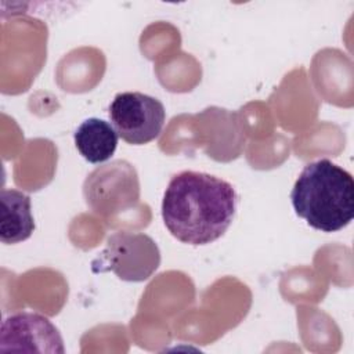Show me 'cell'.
I'll return each instance as SVG.
<instances>
[{
    "label": "cell",
    "mask_w": 354,
    "mask_h": 354,
    "mask_svg": "<svg viewBox=\"0 0 354 354\" xmlns=\"http://www.w3.org/2000/svg\"><path fill=\"white\" fill-rule=\"evenodd\" d=\"M234 187L216 176L185 170L174 174L162 201V218L169 232L183 243L199 246L217 241L232 223L236 210Z\"/></svg>",
    "instance_id": "cell-1"
},
{
    "label": "cell",
    "mask_w": 354,
    "mask_h": 354,
    "mask_svg": "<svg viewBox=\"0 0 354 354\" xmlns=\"http://www.w3.org/2000/svg\"><path fill=\"white\" fill-rule=\"evenodd\" d=\"M290 199L296 214L322 232H335L354 217L353 176L329 159L307 163L299 174Z\"/></svg>",
    "instance_id": "cell-2"
},
{
    "label": "cell",
    "mask_w": 354,
    "mask_h": 354,
    "mask_svg": "<svg viewBox=\"0 0 354 354\" xmlns=\"http://www.w3.org/2000/svg\"><path fill=\"white\" fill-rule=\"evenodd\" d=\"M160 264V250L147 234L119 231L106 239L105 249L93 260L94 272H113L127 282L148 279Z\"/></svg>",
    "instance_id": "cell-3"
},
{
    "label": "cell",
    "mask_w": 354,
    "mask_h": 354,
    "mask_svg": "<svg viewBox=\"0 0 354 354\" xmlns=\"http://www.w3.org/2000/svg\"><path fill=\"white\" fill-rule=\"evenodd\" d=\"M87 206L100 216H112L133 207L140 198L136 169L126 160H113L93 170L84 184Z\"/></svg>",
    "instance_id": "cell-4"
},
{
    "label": "cell",
    "mask_w": 354,
    "mask_h": 354,
    "mask_svg": "<svg viewBox=\"0 0 354 354\" xmlns=\"http://www.w3.org/2000/svg\"><path fill=\"white\" fill-rule=\"evenodd\" d=\"M108 111L118 136L131 145H144L158 138L166 120L163 104L138 91L116 94Z\"/></svg>",
    "instance_id": "cell-5"
},
{
    "label": "cell",
    "mask_w": 354,
    "mask_h": 354,
    "mask_svg": "<svg viewBox=\"0 0 354 354\" xmlns=\"http://www.w3.org/2000/svg\"><path fill=\"white\" fill-rule=\"evenodd\" d=\"M64 354L65 346L58 328L37 313H17L1 322L0 353Z\"/></svg>",
    "instance_id": "cell-6"
},
{
    "label": "cell",
    "mask_w": 354,
    "mask_h": 354,
    "mask_svg": "<svg viewBox=\"0 0 354 354\" xmlns=\"http://www.w3.org/2000/svg\"><path fill=\"white\" fill-rule=\"evenodd\" d=\"M35 218L29 195L14 188L0 192V241L6 245L19 243L30 238Z\"/></svg>",
    "instance_id": "cell-7"
},
{
    "label": "cell",
    "mask_w": 354,
    "mask_h": 354,
    "mask_svg": "<svg viewBox=\"0 0 354 354\" xmlns=\"http://www.w3.org/2000/svg\"><path fill=\"white\" fill-rule=\"evenodd\" d=\"M118 138L112 123L98 118L83 120L73 134L79 153L90 163H102L111 159L116 151Z\"/></svg>",
    "instance_id": "cell-8"
}]
</instances>
